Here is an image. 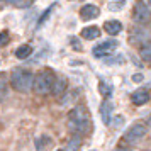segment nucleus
Masks as SVG:
<instances>
[{
	"label": "nucleus",
	"instance_id": "obj_1",
	"mask_svg": "<svg viewBox=\"0 0 151 151\" xmlns=\"http://www.w3.org/2000/svg\"><path fill=\"white\" fill-rule=\"evenodd\" d=\"M68 127L71 132L75 134H80L82 136L83 132H87L90 127V117H88V112L83 105H78L75 109L70 110L68 114Z\"/></svg>",
	"mask_w": 151,
	"mask_h": 151
},
{
	"label": "nucleus",
	"instance_id": "obj_2",
	"mask_svg": "<svg viewBox=\"0 0 151 151\" xmlns=\"http://www.w3.org/2000/svg\"><path fill=\"white\" fill-rule=\"evenodd\" d=\"M32 83H34V75L29 70L17 68L10 75V85H12V88L21 92V93L29 92V90L32 88Z\"/></svg>",
	"mask_w": 151,
	"mask_h": 151
},
{
	"label": "nucleus",
	"instance_id": "obj_3",
	"mask_svg": "<svg viewBox=\"0 0 151 151\" xmlns=\"http://www.w3.org/2000/svg\"><path fill=\"white\" fill-rule=\"evenodd\" d=\"M56 80V75L51 70H42L41 73L34 76V83H32V90L37 95H48L53 90V83Z\"/></svg>",
	"mask_w": 151,
	"mask_h": 151
},
{
	"label": "nucleus",
	"instance_id": "obj_4",
	"mask_svg": "<svg viewBox=\"0 0 151 151\" xmlns=\"http://www.w3.org/2000/svg\"><path fill=\"white\" fill-rule=\"evenodd\" d=\"M134 21L143 26L151 22V9L144 0H137L134 5Z\"/></svg>",
	"mask_w": 151,
	"mask_h": 151
},
{
	"label": "nucleus",
	"instance_id": "obj_5",
	"mask_svg": "<svg viewBox=\"0 0 151 151\" xmlns=\"http://www.w3.org/2000/svg\"><path fill=\"white\" fill-rule=\"evenodd\" d=\"M119 46V42L114 41V39H109V41H104V42H99L95 48L92 49V55L95 56V58H105V56H109L114 49Z\"/></svg>",
	"mask_w": 151,
	"mask_h": 151
},
{
	"label": "nucleus",
	"instance_id": "obj_6",
	"mask_svg": "<svg viewBox=\"0 0 151 151\" xmlns=\"http://www.w3.org/2000/svg\"><path fill=\"white\" fill-rule=\"evenodd\" d=\"M144 134H146V127H144L143 124H134V126L129 127V131L126 132L124 139H126V143H136V141H139Z\"/></svg>",
	"mask_w": 151,
	"mask_h": 151
},
{
	"label": "nucleus",
	"instance_id": "obj_7",
	"mask_svg": "<svg viewBox=\"0 0 151 151\" xmlns=\"http://www.w3.org/2000/svg\"><path fill=\"white\" fill-rule=\"evenodd\" d=\"M99 14H100V9L97 7V5H92V4L83 5L82 10H80V17H82V21H92V19L99 17Z\"/></svg>",
	"mask_w": 151,
	"mask_h": 151
},
{
	"label": "nucleus",
	"instance_id": "obj_8",
	"mask_svg": "<svg viewBox=\"0 0 151 151\" xmlns=\"http://www.w3.org/2000/svg\"><path fill=\"white\" fill-rule=\"evenodd\" d=\"M131 100H132V104H136V105H144V104L150 102V92L144 90V88H139L131 95Z\"/></svg>",
	"mask_w": 151,
	"mask_h": 151
},
{
	"label": "nucleus",
	"instance_id": "obj_9",
	"mask_svg": "<svg viewBox=\"0 0 151 151\" xmlns=\"http://www.w3.org/2000/svg\"><path fill=\"white\" fill-rule=\"evenodd\" d=\"M112 110H114V105L110 100H104L102 105H100V116H102L104 124H110V116H112Z\"/></svg>",
	"mask_w": 151,
	"mask_h": 151
},
{
	"label": "nucleus",
	"instance_id": "obj_10",
	"mask_svg": "<svg viewBox=\"0 0 151 151\" xmlns=\"http://www.w3.org/2000/svg\"><path fill=\"white\" fill-rule=\"evenodd\" d=\"M104 29H105V32L110 36H117L121 31H122V24L119 21H107L104 24Z\"/></svg>",
	"mask_w": 151,
	"mask_h": 151
},
{
	"label": "nucleus",
	"instance_id": "obj_11",
	"mask_svg": "<svg viewBox=\"0 0 151 151\" xmlns=\"http://www.w3.org/2000/svg\"><path fill=\"white\" fill-rule=\"evenodd\" d=\"M66 87H68V83H66V80L63 78V76H60V78H56L55 83H53V90H51V93L53 95H61L63 92L66 90Z\"/></svg>",
	"mask_w": 151,
	"mask_h": 151
},
{
	"label": "nucleus",
	"instance_id": "obj_12",
	"mask_svg": "<svg viewBox=\"0 0 151 151\" xmlns=\"http://www.w3.org/2000/svg\"><path fill=\"white\" fill-rule=\"evenodd\" d=\"M99 36H100V29L97 27V26H88V27H85L82 31V37L83 39H88V41L97 39Z\"/></svg>",
	"mask_w": 151,
	"mask_h": 151
},
{
	"label": "nucleus",
	"instance_id": "obj_13",
	"mask_svg": "<svg viewBox=\"0 0 151 151\" xmlns=\"http://www.w3.org/2000/svg\"><path fill=\"white\" fill-rule=\"evenodd\" d=\"M31 53H32V48H31L29 44H22V46H19V48L15 49V56H17L19 60H26V58H29Z\"/></svg>",
	"mask_w": 151,
	"mask_h": 151
},
{
	"label": "nucleus",
	"instance_id": "obj_14",
	"mask_svg": "<svg viewBox=\"0 0 151 151\" xmlns=\"http://www.w3.org/2000/svg\"><path fill=\"white\" fill-rule=\"evenodd\" d=\"M139 56L143 58L144 61H151V41L144 42L143 46L139 48Z\"/></svg>",
	"mask_w": 151,
	"mask_h": 151
},
{
	"label": "nucleus",
	"instance_id": "obj_15",
	"mask_svg": "<svg viewBox=\"0 0 151 151\" xmlns=\"http://www.w3.org/2000/svg\"><path fill=\"white\" fill-rule=\"evenodd\" d=\"M99 92H100V95H102V97H110V95H112V92H114V88L110 87L109 83L100 82V83H99Z\"/></svg>",
	"mask_w": 151,
	"mask_h": 151
},
{
	"label": "nucleus",
	"instance_id": "obj_16",
	"mask_svg": "<svg viewBox=\"0 0 151 151\" xmlns=\"http://www.w3.org/2000/svg\"><path fill=\"white\" fill-rule=\"evenodd\" d=\"M48 144H51V139H49L48 136H41V137H37L36 139V150L37 151H42Z\"/></svg>",
	"mask_w": 151,
	"mask_h": 151
},
{
	"label": "nucleus",
	"instance_id": "obj_17",
	"mask_svg": "<svg viewBox=\"0 0 151 151\" xmlns=\"http://www.w3.org/2000/svg\"><path fill=\"white\" fill-rule=\"evenodd\" d=\"M104 61L107 65H122L124 63V56L122 55H114L112 58H105Z\"/></svg>",
	"mask_w": 151,
	"mask_h": 151
},
{
	"label": "nucleus",
	"instance_id": "obj_18",
	"mask_svg": "<svg viewBox=\"0 0 151 151\" xmlns=\"http://www.w3.org/2000/svg\"><path fill=\"white\" fill-rule=\"evenodd\" d=\"M80 143H82V137H80V134H76V136L68 143V151H76L78 146H80Z\"/></svg>",
	"mask_w": 151,
	"mask_h": 151
},
{
	"label": "nucleus",
	"instance_id": "obj_19",
	"mask_svg": "<svg viewBox=\"0 0 151 151\" xmlns=\"http://www.w3.org/2000/svg\"><path fill=\"white\" fill-rule=\"evenodd\" d=\"M110 124H112L114 127H121V126L124 124V117H122V116H116V117H112V119H110Z\"/></svg>",
	"mask_w": 151,
	"mask_h": 151
},
{
	"label": "nucleus",
	"instance_id": "obj_20",
	"mask_svg": "<svg viewBox=\"0 0 151 151\" xmlns=\"http://www.w3.org/2000/svg\"><path fill=\"white\" fill-rule=\"evenodd\" d=\"M53 9H55V5H51V7H49L48 10H46V12L42 14V17H41V19H39V22H37V26H42V22H44V21H46V19H48V17H49V14L53 12Z\"/></svg>",
	"mask_w": 151,
	"mask_h": 151
},
{
	"label": "nucleus",
	"instance_id": "obj_21",
	"mask_svg": "<svg viewBox=\"0 0 151 151\" xmlns=\"http://www.w3.org/2000/svg\"><path fill=\"white\" fill-rule=\"evenodd\" d=\"M9 42V32H0V48Z\"/></svg>",
	"mask_w": 151,
	"mask_h": 151
},
{
	"label": "nucleus",
	"instance_id": "obj_22",
	"mask_svg": "<svg viewBox=\"0 0 151 151\" xmlns=\"http://www.w3.org/2000/svg\"><path fill=\"white\" fill-rule=\"evenodd\" d=\"M143 80H144V76L141 75V73H134V75H132V82L139 83V82H143Z\"/></svg>",
	"mask_w": 151,
	"mask_h": 151
},
{
	"label": "nucleus",
	"instance_id": "obj_23",
	"mask_svg": "<svg viewBox=\"0 0 151 151\" xmlns=\"http://www.w3.org/2000/svg\"><path fill=\"white\" fill-rule=\"evenodd\" d=\"M0 2H5V4H17V5H21V2H24V0H0Z\"/></svg>",
	"mask_w": 151,
	"mask_h": 151
},
{
	"label": "nucleus",
	"instance_id": "obj_24",
	"mask_svg": "<svg viewBox=\"0 0 151 151\" xmlns=\"http://www.w3.org/2000/svg\"><path fill=\"white\" fill-rule=\"evenodd\" d=\"M0 97H5V90H4V83H0Z\"/></svg>",
	"mask_w": 151,
	"mask_h": 151
},
{
	"label": "nucleus",
	"instance_id": "obj_25",
	"mask_svg": "<svg viewBox=\"0 0 151 151\" xmlns=\"http://www.w3.org/2000/svg\"><path fill=\"white\" fill-rule=\"evenodd\" d=\"M116 151H129V150H122V148H119V150H116Z\"/></svg>",
	"mask_w": 151,
	"mask_h": 151
},
{
	"label": "nucleus",
	"instance_id": "obj_26",
	"mask_svg": "<svg viewBox=\"0 0 151 151\" xmlns=\"http://www.w3.org/2000/svg\"><path fill=\"white\" fill-rule=\"evenodd\" d=\"M148 4H150V7H151V0H148Z\"/></svg>",
	"mask_w": 151,
	"mask_h": 151
},
{
	"label": "nucleus",
	"instance_id": "obj_27",
	"mask_svg": "<svg viewBox=\"0 0 151 151\" xmlns=\"http://www.w3.org/2000/svg\"><path fill=\"white\" fill-rule=\"evenodd\" d=\"M58 151H65V150H58Z\"/></svg>",
	"mask_w": 151,
	"mask_h": 151
},
{
	"label": "nucleus",
	"instance_id": "obj_28",
	"mask_svg": "<svg viewBox=\"0 0 151 151\" xmlns=\"http://www.w3.org/2000/svg\"><path fill=\"white\" fill-rule=\"evenodd\" d=\"M92 151H95V150H92Z\"/></svg>",
	"mask_w": 151,
	"mask_h": 151
}]
</instances>
